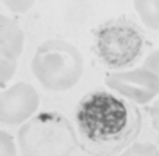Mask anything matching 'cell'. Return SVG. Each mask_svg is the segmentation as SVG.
<instances>
[{"mask_svg":"<svg viewBox=\"0 0 159 156\" xmlns=\"http://www.w3.org/2000/svg\"><path fill=\"white\" fill-rule=\"evenodd\" d=\"M140 112L106 91L87 94L77 108V124L93 146H124L140 131Z\"/></svg>","mask_w":159,"mask_h":156,"instance_id":"1","label":"cell"},{"mask_svg":"<svg viewBox=\"0 0 159 156\" xmlns=\"http://www.w3.org/2000/svg\"><path fill=\"white\" fill-rule=\"evenodd\" d=\"M24 156H69L78 145L72 124L57 112H41L18 133Z\"/></svg>","mask_w":159,"mask_h":156,"instance_id":"2","label":"cell"},{"mask_svg":"<svg viewBox=\"0 0 159 156\" xmlns=\"http://www.w3.org/2000/svg\"><path fill=\"white\" fill-rule=\"evenodd\" d=\"M31 69L44 88L63 91L80 81L84 64L75 46L63 40H49L37 47Z\"/></svg>","mask_w":159,"mask_h":156,"instance_id":"3","label":"cell"},{"mask_svg":"<svg viewBox=\"0 0 159 156\" xmlns=\"http://www.w3.org/2000/svg\"><path fill=\"white\" fill-rule=\"evenodd\" d=\"M144 44L142 33L128 21H111L96 31V53L109 68H124L140 58Z\"/></svg>","mask_w":159,"mask_h":156,"instance_id":"4","label":"cell"},{"mask_svg":"<svg viewBox=\"0 0 159 156\" xmlns=\"http://www.w3.org/2000/svg\"><path fill=\"white\" fill-rule=\"evenodd\" d=\"M106 86L139 105H146L159 94V77L144 68L115 72L106 77Z\"/></svg>","mask_w":159,"mask_h":156,"instance_id":"5","label":"cell"},{"mask_svg":"<svg viewBox=\"0 0 159 156\" xmlns=\"http://www.w3.org/2000/svg\"><path fill=\"white\" fill-rule=\"evenodd\" d=\"M40 97L33 86L16 82L2 93L0 100V121L3 125L22 124L39 109Z\"/></svg>","mask_w":159,"mask_h":156,"instance_id":"6","label":"cell"},{"mask_svg":"<svg viewBox=\"0 0 159 156\" xmlns=\"http://www.w3.org/2000/svg\"><path fill=\"white\" fill-rule=\"evenodd\" d=\"M0 33H2V58L18 60L24 47V33L19 24L2 15Z\"/></svg>","mask_w":159,"mask_h":156,"instance_id":"7","label":"cell"},{"mask_svg":"<svg viewBox=\"0 0 159 156\" xmlns=\"http://www.w3.org/2000/svg\"><path fill=\"white\" fill-rule=\"evenodd\" d=\"M134 9L146 27L159 29V2H134Z\"/></svg>","mask_w":159,"mask_h":156,"instance_id":"8","label":"cell"},{"mask_svg":"<svg viewBox=\"0 0 159 156\" xmlns=\"http://www.w3.org/2000/svg\"><path fill=\"white\" fill-rule=\"evenodd\" d=\"M118 156H159V149L152 143H133Z\"/></svg>","mask_w":159,"mask_h":156,"instance_id":"9","label":"cell"},{"mask_svg":"<svg viewBox=\"0 0 159 156\" xmlns=\"http://www.w3.org/2000/svg\"><path fill=\"white\" fill-rule=\"evenodd\" d=\"M0 149H2V156H16L13 139L11 137V134L3 130L0 133Z\"/></svg>","mask_w":159,"mask_h":156,"instance_id":"10","label":"cell"},{"mask_svg":"<svg viewBox=\"0 0 159 156\" xmlns=\"http://www.w3.org/2000/svg\"><path fill=\"white\" fill-rule=\"evenodd\" d=\"M15 71H16V60L2 58V87L6 86V82L12 78Z\"/></svg>","mask_w":159,"mask_h":156,"instance_id":"11","label":"cell"},{"mask_svg":"<svg viewBox=\"0 0 159 156\" xmlns=\"http://www.w3.org/2000/svg\"><path fill=\"white\" fill-rule=\"evenodd\" d=\"M142 68L150 71L152 74L159 77V50H153L152 53H149V56L143 62Z\"/></svg>","mask_w":159,"mask_h":156,"instance_id":"12","label":"cell"},{"mask_svg":"<svg viewBox=\"0 0 159 156\" xmlns=\"http://www.w3.org/2000/svg\"><path fill=\"white\" fill-rule=\"evenodd\" d=\"M5 5L15 13H22L33 6V2H5Z\"/></svg>","mask_w":159,"mask_h":156,"instance_id":"13","label":"cell"},{"mask_svg":"<svg viewBox=\"0 0 159 156\" xmlns=\"http://www.w3.org/2000/svg\"><path fill=\"white\" fill-rule=\"evenodd\" d=\"M149 114H150V118H152V125L159 133V99L152 105V108L149 109Z\"/></svg>","mask_w":159,"mask_h":156,"instance_id":"14","label":"cell"}]
</instances>
